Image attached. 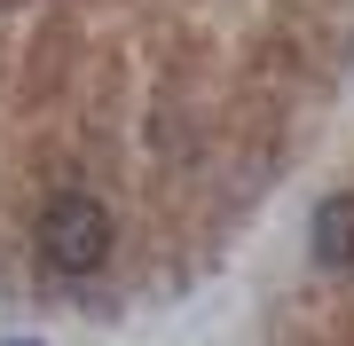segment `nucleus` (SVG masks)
Segmentation results:
<instances>
[{"label":"nucleus","mask_w":354,"mask_h":346,"mask_svg":"<svg viewBox=\"0 0 354 346\" xmlns=\"http://www.w3.org/2000/svg\"><path fill=\"white\" fill-rule=\"evenodd\" d=\"M111 244H118V229H111V205L95 189H55L39 205V260L55 276H95L111 260Z\"/></svg>","instance_id":"obj_1"},{"label":"nucleus","mask_w":354,"mask_h":346,"mask_svg":"<svg viewBox=\"0 0 354 346\" xmlns=\"http://www.w3.org/2000/svg\"><path fill=\"white\" fill-rule=\"evenodd\" d=\"M315 260L339 268V276H354V197H330V205L315 213Z\"/></svg>","instance_id":"obj_2"}]
</instances>
